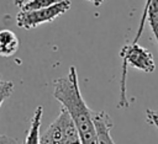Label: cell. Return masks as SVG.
Wrapping results in <instances>:
<instances>
[{
	"mask_svg": "<svg viewBox=\"0 0 158 144\" xmlns=\"http://www.w3.org/2000/svg\"><path fill=\"white\" fill-rule=\"evenodd\" d=\"M58 0H15V4L20 7V11H35L47 7Z\"/></svg>",
	"mask_w": 158,
	"mask_h": 144,
	"instance_id": "9c48e42d",
	"label": "cell"
},
{
	"mask_svg": "<svg viewBox=\"0 0 158 144\" xmlns=\"http://www.w3.org/2000/svg\"><path fill=\"white\" fill-rule=\"evenodd\" d=\"M89 2H91L94 6H100L102 2H104V0H88Z\"/></svg>",
	"mask_w": 158,
	"mask_h": 144,
	"instance_id": "4fadbf2b",
	"label": "cell"
},
{
	"mask_svg": "<svg viewBox=\"0 0 158 144\" xmlns=\"http://www.w3.org/2000/svg\"><path fill=\"white\" fill-rule=\"evenodd\" d=\"M0 144H19L15 138H11L5 134H0Z\"/></svg>",
	"mask_w": 158,
	"mask_h": 144,
	"instance_id": "8fae6325",
	"label": "cell"
},
{
	"mask_svg": "<svg viewBox=\"0 0 158 144\" xmlns=\"http://www.w3.org/2000/svg\"><path fill=\"white\" fill-rule=\"evenodd\" d=\"M146 21H148L149 23V27L152 30V33L154 36V39L158 47V0H146L143 12L141 16V21H139V26H138L137 33L132 42H137L138 38L141 37Z\"/></svg>",
	"mask_w": 158,
	"mask_h": 144,
	"instance_id": "8992f818",
	"label": "cell"
},
{
	"mask_svg": "<svg viewBox=\"0 0 158 144\" xmlns=\"http://www.w3.org/2000/svg\"><path fill=\"white\" fill-rule=\"evenodd\" d=\"M147 111H148L151 114H153V116H154V117L158 119V111H153V110H147Z\"/></svg>",
	"mask_w": 158,
	"mask_h": 144,
	"instance_id": "5bb4252c",
	"label": "cell"
},
{
	"mask_svg": "<svg viewBox=\"0 0 158 144\" xmlns=\"http://www.w3.org/2000/svg\"><path fill=\"white\" fill-rule=\"evenodd\" d=\"M70 0H58L57 2L35 11H20L16 15V25L20 28L32 30L37 26L54 21L70 9Z\"/></svg>",
	"mask_w": 158,
	"mask_h": 144,
	"instance_id": "277c9868",
	"label": "cell"
},
{
	"mask_svg": "<svg viewBox=\"0 0 158 144\" xmlns=\"http://www.w3.org/2000/svg\"><path fill=\"white\" fill-rule=\"evenodd\" d=\"M42 116H43V107L37 106L35 112H33L31 124H30V128L27 130L23 144H41L40 143V135H41L40 134V128H41Z\"/></svg>",
	"mask_w": 158,
	"mask_h": 144,
	"instance_id": "ba28073f",
	"label": "cell"
},
{
	"mask_svg": "<svg viewBox=\"0 0 158 144\" xmlns=\"http://www.w3.org/2000/svg\"><path fill=\"white\" fill-rule=\"evenodd\" d=\"M53 96L72 117L81 144H96L91 110L81 96L75 66H70L65 76L54 80Z\"/></svg>",
	"mask_w": 158,
	"mask_h": 144,
	"instance_id": "6da1fadb",
	"label": "cell"
},
{
	"mask_svg": "<svg viewBox=\"0 0 158 144\" xmlns=\"http://www.w3.org/2000/svg\"><path fill=\"white\" fill-rule=\"evenodd\" d=\"M12 91H14V82L0 78V108L2 103L11 96Z\"/></svg>",
	"mask_w": 158,
	"mask_h": 144,
	"instance_id": "30bf717a",
	"label": "cell"
},
{
	"mask_svg": "<svg viewBox=\"0 0 158 144\" xmlns=\"http://www.w3.org/2000/svg\"><path fill=\"white\" fill-rule=\"evenodd\" d=\"M91 119L96 135V144H115L111 138V127L112 119L111 116L106 111H93L91 110Z\"/></svg>",
	"mask_w": 158,
	"mask_h": 144,
	"instance_id": "5b68a950",
	"label": "cell"
},
{
	"mask_svg": "<svg viewBox=\"0 0 158 144\" xmlns=\"http://www.w3.org/2000/svg\"><path fill=\"white\" fill-rule=\"evenodd\" d=\"M20 47L17 36L11 30H0V57H12Z\"/></svg>",
	"mask_w": 158,
	"mask_h": 144,
	"instance_id": "52a82bcc",
	"label": "cell"
},
{
	"mask_svg": "<svg viewBox=\"0 0 158 144\" xmlns=\"http://www.w3.org/2000/svg\"><path fill=\"white\" fill-rule=\"evenodd\" d=\"M41 144H81L75 124L64 107L57 118L40 135Z\"/></svg>",
	"mask_w": 158,
	"mask_h": 144,
	"instance_id": "3957f363",
	"label": "cell"
},
{
	"mask_svg": "<svg viewBox=\"0 0 158 144\" xmlns=\"http://www.w3.org/2000/svg\"><path fill=\"white\" fill-rule=\"evenodd\" d=\"M146 114H147V122H149L151 124H153V126H154V127L158 129V119H157V118H156L153 114H151L148 111L146 112Z\"/></svg>",
	"mask_w": 158,
	"mask_h": 144,
	"instance_id": "7c38bea8",
	"label": "cell"
},
{
	"mask_svg": "<svg viewBox=\"0 0 158 144\" xmlns=\"http://www.w3.org/2000/svg\"><path fill=\"white\" fill-rule=\"evenodd\" d=\"M120 57L122 59V75L120 81V100L117 106L121 108H127L130 106L126 95V73L127 66L142 70L144 73H153L156 69L154 59L151 52L139 46L137 42H131L125 44L120 50Z\"/></svg>",
	"mask_w": 158,
	"mask_h": 144,
	"instance_id": "7a4b0ae2",
	"label": "cell"
}]
</instances>
